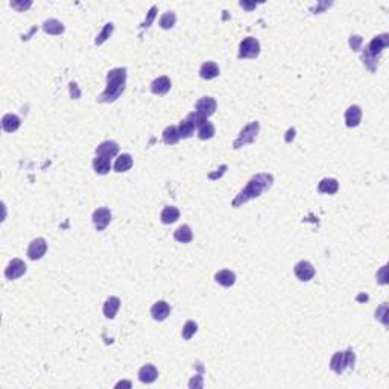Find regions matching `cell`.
<instances>
[{
	"instance_id": "obj_1",
	"label": "cell",
	"mask_w": 389,
	"mask_h": 389,
	"mask_svg": "<svg viewBox=\"0 0 389 389\" xmlns=\"http://www.w3.org/2000/svg\"><path fill=\"white\" fill-rule=\"evenodd\" d=\"M274 183V177L271 173H257L251 178L246 184L245 189L239 192V195L236 196L233 201V207H241L242 204L248 203V201L259 198L263 192L271 189V185Z\"/></svg>"
},
{
	"instance_id": "obj_2",
	"label": "cell",
	"mask_w": 389,
	"mask_h": 389,
	"mask_svg": "<svg viewBox=\"0 0 389 389\" xmlns=\"http://www.w3.org/2000/svg\"><path fill=\"white\" fill-rule=\"evenodd\" d=\"M127 85V69L116 67L107 74V87L99 96V102H114L117 97L125 92Z\"/></svg>"
},
{
	"instance_id": "obj_3",
	"label": "cell",
	"mask_w": 389,
	"mask_h": 389,
	"mask_svg": "<svg viewBox=\"0 0 389 389\" xmlns=\"http://www.w3.org/2000/svg\"><path fill=\"white\" fill-rule=\"evenodd\" d=\"M388 44H389V35L382 34V35L374 37L370 41V44L365 47V50H363V56H362L363 64H365L371 72H374L375 67H377V58L383 52V49L388 47Z\"/></svg>"
},
{
	"instance_id": "obj_4",
	"label": "cell",
	"mask_w": 389,
	"mask_h": 389,
	"mask_svg": "<svg viewBox=\"0 0 389 389\" xmlns=\"http://www.w3.org/2000/svg\"><path fill=\"white\" fill-rule=\"evenodd\" d=\"M356 362V354L353 350L337 351L330 359V368L336 374H342L347 368H353Z\"/></svg>"
},
{
	"instance_id": "obj_5",
	"label": "cell",
	"mask_w": 389,
	"mask_h": 389,
	"mask_svg": "<svg viewBox=\"0 0 389 389\" xmlns=\"http://www.w3.org/2000/svg\"><path fill=\"white\" fill-rule=\"evenodd\" d=\"M260 131V125L259 122H251L248 123L246 127L239 132V137L234 140L233 143V148L234 149H239L245 145H249V143H253L256 139H257V134Z\"/></svg>"
},
{
	"instance_id": "obj_6",
	"label": "cell",
	"mask_w": 389,
	"mask_h": 389,
	"mask_svg": "<svg viewBox=\"0 0 389 389\" xmlns=\"http://www.w3.org/2000/svg\"><path fill=\"white\" fill-rule=\"evenodd\" d=\"M259 54H260V43H259V40L253 38V37L245 38L239 46V58L241 59H245V58L254 59L259 56Z\"/></svg>"
},
{
	"instance_id": "obj_7",
	"label": "cell",
	"mask_w": 389,
	"mask_h": 389,
	"mask_svg": "<svg viewBox=\"0 0 389 389\" xmlns=\"http://www.w3.org/2000/svg\"><path fill=\"white\" fill-rule=\"evenodd\" d=\"M294 272H295V277L299 281H310L313 277H315V268H313V265L307 260L298 261L294 266Z\"/></svg>"
},
{
	"instance_id": "obj_8",
	"label": "cell",
	"mask_w": 389,
	"mask_h": 389,
	"mask_svg": "<svg viewBox=\"0 0 389 389\" xmlns=\"http://www.w3.org/2000/svg\"><path fill=\"white\" fill-rule=\"evenodd\" d=\"M111 222V211L107 207H99L93 211V223L97 231H104Z\"/></svg>"
},
{
	"instance_id": "obj_9",
	"label": "cell",
	"mask_w": 389,
	"mask_h": 389,
	"mask_svg": "<svg viewBox=\"0 0 389 389\" xmlns=\"http://www.w3.org/2000/svg\"><path fill=\"white\" fill-rule=\"evenodd\" d=\"M24 274H26V265H24V261L20 259H12L5 269V277L8 280H17Z\"/></svg>"
},
{
	"instance_id": "obj_10",
	"label": "cell",
	"mask_w": 389,
	"mask_h": 389,
	"mask_svg": "<svg viewBox=\"0 0 389 389\" xmlns=\"http://www.w3.org/2000/svg\"><path fill=\"white\" fill-rule=\"evenodd\" d=\"M46 251H47V242L46 239H43V237H38V239H34L29 246H28V257L31 260H40L43 259V256L46 254Z\"/></svg>"
},
{
	"instance_id": "obj_11",
	"label": "cell",
	"mask_w": 389,
	"mask_h": 389,
	"mask_svg": "<svg viewBox=\"0 0 389 389\" xmlns=\"http://www.w3.org/2000/svg\"><path fill=\"white\" fill-rule=\"evenodd\" d=\"M216 107H218L216 100L213 99V97H210V96L201 97V99L198 100V102H196V105H195L196 112H199V114H203L204 117H208V116H211V114H215Z\"/></svg>"
},
{
	"instance_id": "obj_12",
	"label": "cell",
	"mask_w": 389,
	"mask_h": 389,
	"mask_svg": "<svg viewBox=\"0 0 389 389\" xmlns=\"http://www.w3.org/2000/svg\"><path fill=\"white\" fill-rule=\"evenodd\" d=\"M119 154V145L112 140H107V142H102L97 148H96V155H100V157H107V158H114L116 155Z\"/></svg>"
},
{
	"instance_id": "obj_13",
	"label": "cell",
	"mask_w": 389,
	"mask_h": 389,
	"mask_svg": "<svg viewBox=\"0 0 389 389\" xmlns=\"http://www.w3.org/2000/svg\"><path fill=\"white\" fill-rule=\"evenodd\" d=\"M362 122V110L359 105H351L345 111V125L348 128H356Z\"/></svg>"
},
{
	"instance_id": "obj_14",
	"label": "cell",
	"mask_w": 389,
	"mask_h": 389,
	"mask_svg": "<svg viewBox=\"0 0 389 389\" xmlns=\"http://www.w3.org/2000/svg\"><path fill=\"white\" fill-rule=\"evenodd\" d=\"M219 73H221L219 66L216 64V62H213V61L204 62V64L201 66V69H199V76L203 78V79H207V81L218 78Z\"/></svg>"
},
{
	"instance_id": "obj_15",
	"label": "cell",
	"mask_w": 389,
	"mask_h": 389,
	"mask_svg": "<svg viewBox=\"0 0 389 389\" xmlns=\"http://www.w3.org/2000/svg\"><path fill=\"white\" fill-rule=\"evenodd\" d=\"M150 315L155 321H165L170 315V306L166 301H157V303L150 307Z\"/></svg>"
},
{
	"instance_id": "obj_16",
	"label": "cell",
	"mask_w": 389,
	"mask_h": 389,
	"mask_svg": "<svg viewBox=\"0 0 389 389\" xmlns=\"http://www.w3.org/2000/svg\"><path fill=\"white\" fill-rule=\"evenodd\" d=\"M120 309V299L117 296H110L104 303V315L108 319H114Z\"/></svg>"
},
{
	"instance_id": "obj_17",
	"label": "cell",
	"mask_w": 389,
	"mask_h": 389,
	"mask_svg": "<svg viewBox=\"0 0 389 389\" xmlns=\"http://www.w3.org/2000/svg\"><path fill=\"white\" fill-rule=\"evenodd\" d=\"M172 87V82L167 76H160L150 84V92L154 94H166Z\"/></svg>"
},
{
	"instance_id": "obj_18",
	"label": "cell",
	"mask_w": 389,
	"mask_h": 389,
	"mask_svg": "<svg viewBox=\"0 0 389 389\" xmlns=\"http://www.w3.org/2000/svg\"><path fill=\"white\" fill-rule=\"evenodd\" d=\"M157 377H158V370L154 365H150V363L142 367L139 371V379L142 383H154Z\"/></svg>"
},
{
	"instance_id": "obj_19",
	"label": "cell",
	"mask_w": 389,
	"mask_h": 389,
	"mask_svg": "<svg viewBox=\"0 0 389 389\" xmlns=\"http://www.w3.org/2000/svg\"><path fill=\"white\" fill-rule=\"evenodd\" d=\"M20 125H21V120L19 116L16 114H12V112H8V114H5L2 117V128L5 132H14L20 128Z\"/></svg>"
},
{
	"instance_id": "obj_20",
	"label": "cell",
	"mask_w": 389,
	"mask_h": 389,
	"mask_svg": "<svg viewBox=\"0 0 389 389\" xmlns=\"http://www.w3.org/2000/svg\"><path fill=\"white\" fill-rule=\"evenodd\" d=\"M160 219L163 223L166 225H170V223H175L178 219H180V210L173 205H167L161 210V215H160Z\"/></svg>"
},
{
	"instance_id": "obj_21",
	"label": "cell",
	"mask_w": 389,
	"mask_h": 389,
	"mask_svg": "<svg viewBox=\"0 0 389 389\" xmlns=\"http://www.w3.org/2000/svg\"><path fill=\"white\" fill-rule=\"evenodd\" d=\"M215 280L223 287H231L236 283V274L230 269H222V271L216 272Z\"/></svg>"
},
{
	"instance_id": "obj_22",
	"label": "cell",
	"mask_w": 389,
	"mask_h": 389,
	"mask_svg": "<svg viewBox=\"0 0 389 389\" xmlns=\"http://www.w3.org/2000/svg\"><path fill=\"white\" fill-rule=\"evenodd\" d=\"M337 190H339V183H337V180H334V178H324L318 184V192L319 193L334 195Z\"/></svg>"
},
{
	"instance_id": "obj_23",
	"label": "cell",
	"mask_w": 389,
	"mask_h": 389,
	"mask_svg": "<svg viewBox=\"0 0 389 389\" xmlns=\"http://www.w3.org/2000/svg\"><path fill=\"white\" fill-rule=\"evenodd\" d=\"M43 31L49 35H61L64 32V24L56 19H49L43 23Z\"/></svg>"
},
{
	"instance_id": "obj_24",
	"label": "cell",
	"mask_w": 389,
	"mask_h": 389,
	"mask_svg": "<svg viewBox=\"0 0 389 389\" xmlns=\"http://www.w3.org/2000/svg\"><path fill=\"white\" fill-rule=\"evenodd\" d=\"M134 165L132 161V157L130 154H122L116 158V163H114V170L117 173H122V172H128Z\"/></svg>"
},
{
	"instance_id": "obj_25",
	"label": "cell",
	"mask_w": 389,
	"mask_h": 389,
	"mask_svg": "<svg viewBox=\"0 0 389 389\" xmlns=\"http://www.w3.org/2000/svg\"><path fill=\"white\" fill-rule=\"evenodd\" d=\"M93 169L96 173L99 175H105L111 170V160L107 158V157H100V155H96L94 160H93Z\"/></svg>"
},
{
	"instance_id": "obj_26",
	"label": "cell",
	"mask_w": 389,
	"mask_h": 389,
	"mask_svg": "<svg viewBox=\"0 0 389 389\" xmlns=\"http://www.w3.org/2000/svg\"><path fill=\"white\" fill-rule=\"evenodd\" d=\"M173 237H175V241H177V242L189 243L193 239V233H192L189 225H181V227H178L177 230H175Z\"/></svg>"
},
{
	"instance_id": "obj_27",
	"label": "cell",
	"mask_w": 389,
	"mask_h": 389,
	"mask_svg": "<svg viewBox=\"0 0 389 389\" xmlns=\"http://www.w3.org/2000/svg\"><path fill=\"white\" fill-rule=\"evenodd\" d=\"M181 139L180 134H178V127H167L165 131H163V142L166 145H175L178 143V140Z\"/></svg>"
},
{
	"instance_id": "obj_28",
	"label": "cell",
	"mask_w": 389,
	"mask_h": 389,
	"mask_svg": "<svg viewBox=\"0 0 389 389\" xmlns=\"http://www.w3.org/2000/svg\"><path fill=\"white\" fill-rule=\"evenodd\" d=\"M193 132H195V127H193V123L189 119L185 117L184 120L180 122V125H178V134H180L181 139H190V137L193 135Z\"/></svg>"
},
{
	"instance_id": "obj_29",
	"label": "cell",
	"mask_w": 389,
	"mask_h": 389,
	"mask_svg": "<svg viewBox=\"0 0 389 389\" xmlns=\"http://www.w3.org/2000/svg\"><path fill=\"white\" fill-rule=\"evenodd\" d=\"M198 137L201 140H210L215 137V127H213L211 122H205L203 127L198 128Z\"/></svg>"
},
{
	"instance_id": "obj_30",
	"label": "cell",
	"mask_w": 389,
	"mask_h": 389,
	"mask_svg": "<svg viewBox=\"0 0 389 389\" xmlns=\"http://www.w3.org/2000/svg\"><path fill=\"white\" fill-rule=\"evenodd\" d=\"M175 21H177V16H175V12L167 11V12H165V14L160 17L158 24H160V28H163V29H172Z\"/></svg>"
},
{
	"instance_id": "obj_31",
	"label": "cell",
	"mask_w": 389,
	"mask_h": 389,
	"mask_svg": "<svg viewBox=\"0 0 389 389\" xmlns=\"http://www.w3.org/2000/svg\"><path fill=\"white\" fill-rule=\"evenodd\" d=\"M112 31H114V24L112 23H107L105 26H104V29L100 31V34L96 37V40H94V43L97 44V46H100V44H104L108 38H110V35L112 34Z\"/></svg>"
},
{
	"instance_id": "obj_32",
	"label": "cell",
	"mask_w": 389,
	"mask_h": 389,
	"mask_svg": "<svg viewBox=\"0 0 389 389\" xmlns=\"http://www.w3.org/2000/svg\"><path fill=\"white\" fill-rule=\"evenodd\" d=\"M196 332H198V324L195 321H187L184 324L181 334H183V337H184L185 341H189V339H192V337L195 336Z\"/></svg>"
},
{
	"instance_id": "obj_33",
	"label": "cell",
	"mask_w": 389,
	"mask_h": 389,
	"mask_svg": "<svg viewBox=\"0 0 389 389\" xmlns=\"http://www.w3.org/2000/svg\"><path fill=\"white\" fill-rule=\"evenodd\" d=\"M187 119H189L192 123H193V127H195V130L196 128H199V127H203V125L207 122V117H204L203 114H199V112H190L189 116H187Z\"/></svg>"
},
{
	"instance_id": "obj_34",
	"label": "cell",
	"mask_w": 389,
	"mask_h": 389,
	"mask_svg": "<svg viewBox=\"0 0 389 389\" xmlns=\"http://www.w3.org/2000/svg\"><path fill=\"white\" fill-rule=\"evenodd\" d=\"M155 16H157V6L154 5L152 8L149 9V12H148V16H146L145 21L142 23V28H149L150 24H152V21H154Z\"/></svg>"
},
{
	"instance_id": "obj_35",
	"label": "cell",
	"mask_w": 389,
	"mask_h": 389,
	"mask_svg": "<svg viewBox=\"0 0 389 389\" xmlns=\"http://www.w3.org/2000/svg\"><path fill=\"white\" fill-rule=\"evenodd\" d=\"M386 315H388V304L385 303L380 309H377V312H375V318H379L383 324H386Z\"/></svg>"
},
{
	"instance_id": "obj_36",
	"label": "cell",
	"mask_w": 389,
	"mask_h": 389,
	"mask_svg": "<svg viewBox=\"0 0 389 389\" xmlns=\"http://www.w3.org/2000/svg\"><path fill=\"white\" fill-rule=\"evenodd\" d=\"M350 46L353 47V50H360V46H362V37L359 35H353L350 38Z\"/></svg>"
},
{
	"instance_id": "obj_37",
	"label": "cell",
	"mask_w": 389,
	"mask_h": 389,
	"mask_svg": "<svg viewBox=\"0 0 389 389\" xmlns=\"http://www.w3.org/2000/svg\"><path fill=\"white\" fill-rule=\"evenodd\" d=\"M32 5V2H11V6L14 8V9H17V11H20V12H23V11H26L29 6Z\"/></svg>"
},
{
	"instance_id": "obj_38",
	"label": "cell",
	"mask_w": 389,
	"mask_h": 389,
	"mask_svg": "<svg viewBox=\"0 0 389 389\" xmlns=\"http://www.w3.org/2000/svg\"><path fill=\"white\" fill-rule=\"evenodd\" d=\"M386 266H383L382 269H380V272L377 274V280H379V283H382V284H386V280H388V277H386Z\"/></svg>"
},
{
	"instance_id": "obj_39",
	"label": "cell",
	"mask_w": 389,
	"mask_h": 389,
	"mask_svg": "<svg viewBox=\"0 0 389 389\" xmlns=\"http://www.w3.org/2000/svg\"><path fill=\"white\" fill-rule=\"evenodd\" d=\"M70 93H72V96H73L74 99H78V97L81 96V93L76 90V84H74V82L70 84Z\"/></svg>"
},
{
	"instance_id": "obj_40",
	"label": "cell",
	"mask_w": 389,
	"mask_h": 389,
	"mask_svg": "<svg viewBox=\"0 0 389 389\" xmlns=\"http://www.w3.org/2000/svg\"><path fill=\"white\" fill-rule=\"evenodd\" d=\"M241 6H242V8H245V9H248V11H251V9H254V8L257 6V3H249V2H241Z\"/></svg>"
},
{
	"instance_id": "obj_41",
	"label": "cell",
	"mask_w": 389,
	"mask_h": 389,
	"mask_svg": "<svg viewBox=\"0 0 389 389\" xmlns=\"http://www.w3.org/2000/svg\"><path fill=\"white\" fill-rule=\"evenodd\" d=\"M294 137H295V130H289L287 131V135H286V142L287 143H291V140H294Z\"/></svg>"
}]
</instances>
